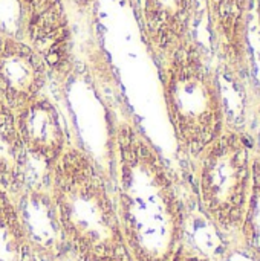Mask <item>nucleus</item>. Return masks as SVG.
I'll return each mask as SVG.
<instances>
[{
	"mask_svg": "<svg viewBox=\"0 0 260 261\" xmlns=\"http://www.w3.org/2000/svg\"><path fill=\"white\" fill-rule=\"evenodd\" d=\"M159 64L166 110L178 148L195 162L230 122L218 67L193 37Z\"/></svg>",
	"mask_w": 260,
	"mask_h": 261,
	"instance_id": "obj_3",
	"label": "nucleus"
},
{
	"mask_svg": "<svg viewBox=\"0 0 260 261\" xmlns=\"http://www.w3.org/2000/svg\"><path fill=\"white\" fill-rule=\"evenodd\" d=\"M112 159L116 214L133 261H178L184 251V205L166 161L135 121L115 122Z\"/></svg>",
	"mask_w": 260,
	"mask_h": 261,
	"instance_id": "obj_1",
	"label": "nucleus"
},
{
	"mask_svg": "<svg viewBox=\"0 0 260 261\" xmlns=\"http://www.w3.org/2000/svg\"><path fill=\"white\" fill-rule=\"evenodd\" d=\"M48 78L44 60L28 41L0 35V101L11 112L44 93Z\"/></svg>",
	"mask_w": 260,
	"mask_h": 261,
	"instance_id": "obj_6",
	"label": "nucleus"
},
{
	"mask_svg": "<svg viewBox=\"0 0 260 261\" xmlns=\"http://www.w3.org/2000/svg\"><path fill=\"white\" fill-rule=\"evenodd\" d=\"M48 177L69 249L83 261H133L107 184L83 148L69 142Z\"/></svg>",
	"mask_w": 260,
	"mask_h": 261,
	"instance_id": "obj_2",
	"label": "nucleus"
},
{
	"mask_svg": "<svg viewBox=\"0 0 260 261\" xmlns=\"http://www.w3.org/2000/svg\"><path fill=\"white\" fill-rule=\"evenodd\" d=\"M254 0H207L211 37L224 73L244 102L254 87L248 24Z\"/></svg>",
	"mask_w": 260,
	"mask_h": 261,
	"instance_id": "obj_5",
	"label": "nucleus"
},
{
	"mask_svg": "<svg viewBox=\"0 0 260 261\" xmlns=\"http://www.w3.org/2000/svg\"><path fill=\"white\" fill-rule=\"evenodd\" d=\"M245 133L250 138L253 153L260 161V90L254 89L247 102L245 110L242 113V125Z\"/></svg>",
	"mask_w": 260,
	"mask_h": 261,
	"instance_id": "obj_11",
	"label": "nucleus"
},
{
	"mask_svg": "<svg viewBox=\"0 0 260 261\" xmlns=\"http://www.w3.org/2000/svg\"><path fill=\"white\" fill-rule=\"evenodd\" d=\"M14 113L15 130L28 156L51 168L69 144L55 102L41 93Z\"/></svg>",
	"mask_w": 260,
	"mask_h": 261,
	"instance_id": "obj_7",
	"label": "nucleus"
},
{
	"mask_svg": "<svg viewBox=\"0 0 260 261\" xmlns=\"http://www.w3.org/2000/svg\"><path fill=\"white\" fill-rule=\"evenodd\" d=\"M253 159L248 135L228 122L195 161L202 210L228 236H238L244 220L253 182Z\"/></svg>",
	"mask_w": 260,
	"mask_h": 261,
	"instance_id": "obj_4",
	"label": "nucleus"
},
{
	"mask_svg": "<svg viewBox=\"0 0 260 261\" xmlns=\"http://www.w3.org/2000/svg\"><path fill=\"white\" fill-rule=\"evenodd\" d=\"M257 21H259V29H260V0H257Z\"/></svg>",
	"mask_w": 260,
	"mask_h": 261,
	"instance_id": "obj_13",
	"label": "nucleus"
},
{
	"mask_svg": "<svg viewBox=\"0 0 260 261\" xmlns=\"http://www.w3.org/2000/svg\"><path fill=\"white\" fill-rule=\"evenodd\" d=\"M196 0H143L144 37L161 61L192 38Z\"/></svg>",
	"mask_w": 260,
	"mask_h": 261,
	"instance_id": "obj_9",
	"label": "nucleus"
},
{
	"mask_svg": "<svg viewBox=\"0 0 260 261\" xmlns=\"http://www.w3.org/2000/svg\"><path fill=\"white\" fill-rule=\"evenodd\" d=\"M178 261H211L210 258H205V257H198V255H190V254H185L184 251L181 252L179 255V260Z\"/></svg>",
	"mask_w": 260,
	"mask_h": 261,
	"instance_id": "obj_12",
	"label": "nucleus"
},
{
	"mask_svg": "<svg viewBox=\"0 0 260 261\" xmlns=\"http://www.w3.org/2000/svg\"><path fill=\"white\" fill-rule=\"evenodd\" d=\"M238 236L242 246L260 258V161L253 159V182Z\"/></svg>",
	"mask_w": 260,
	"mask_h": 261,
	"instance_id": "obj_10",
	"label": "nucleus"
},
{
	"mask_svg": "<svg viewBox=\"0 0 260 261\" xmlns=\"http://www.w3.org/2000/svg\"><path fill=\"white\" fill-rule=\"evenodd\" d=\"M5 110H8V107H6V106H5V104L0 101V113H2V112H5Z\"/></svg>",
	"mask_w": 260,
	"mask_h": 261,
	"instance_id": "obj_14",
	"label": "nucleus"
},
{
	"mask_svg": "<svg viewBox=\"0 0 260 261\" xmlns=\"http://www.w3.org/2000/svg\"><path fill=\"white\" fill-rule=\"evenodd\" d=\"M26 35L29 44L41 55L49 75L64 80L70 69V32L61 0H31Z\"/></svg>",
	"mask_w": 260,
	"mask_h": 261,
	"instance_id": "obj_8",
	"label": "nucleus"
}]
</instances>
